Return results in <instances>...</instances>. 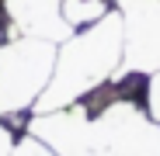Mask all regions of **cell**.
<instances>
[{
	"instance_id": "8",
	"label": "cell",
	"mask_w": 160,
	"mask_h": 156,
	"mask_svg": "<svg viewBox=\"0 0 160 156\" xmlns=\"http://www.w3.org/2000/svg\"><path fill=\"white\" fill-rule=\"evenodd\" d=\"M11 149H14V132L7 125H0V156H11Z\"/></svg>"
},
{
	"instance_id": "3",
	"label": "cell",
	"mask_w": 160,
	"mask_h": 156,
	"mask_svg": "<svg viewBox=\"0 0 160 156\" xmlns=\"http://www.w3.org/2000/svg\"><path fill=\"white\" fill-rule=\"evenodd\" d=\"M125 28V59L129 73H157L160 69V0H115Z\"/></svg>"
},
{
	"instance_id": "1",
	"label": "cell",
	"mask_w": 160,
	"mask_h": 156,
	"mask_svg": "<svg viewBox=\"0 0 160 156\" xmlns=\"http://www.w3.org/2000/svg\"><path fill=\"white\" fill-rule=\"evenodd\" d=\"M122 59H125V28H122V14L112 11L98 24H87V28L73 31L56 49L52 80L42 90V97L35 101L32 115L77 104L80 97H87L101 83H108L112 76H118Z\"/></svg>"
},
{
	"instance_id": "6",
	"label": "cell",
	"mask_w": 160,
	"mask_h": 156,
	"mask_svg": "<svg viewBox=\"0 0 160 156\" xmlns=\"http://www.w3.org/2000/svg\"><path fill=\"white\" fill-rule=\"evenodd\" d=\"M11 156H59V153H52L42 139H35L32 132H24L21 139H14V149H11Z\"/></svg>"
},
{
	"instance_id": "5",
	"label": "cell",
	"mask_w": 160,
	"mask_h": 156,
	"mask_svg": "<svg viewBox=\"0 0 160 156\" xmlns=\"http://www.w3.org/2000/svg\"><path fill=\"white\" fill-rule=\"evenodd\" d=\"M112 11H115V0H63V17L73 31L87 28V24H98Z\"/></svg>"
},
{
	"instance_id": "4",
	"label": "cell",
	"mask_w": 160,
	"mask_h": 156,
	"mask_svg": "<svg viewBox=\"0 0 160 156\" xmlns=\"http://www.w3.org/2000/svg\"><path fill=\"white\" fill-rule=\"evenodd\" d=\"M0 11L11 24V38L28 35L63 45L73 35V28L63 17V0H0Z\"/></svg>"
},
{
	"instance_id": "7",
	"label": "cell",
	"mask_w": 160,
	"mask_h": 156,
	"mask_svg": "<svg viewBox=\"0 0 160 156\" xmlns=\"http://www.w3.org/2000/svg\"><path fill=\"white\" fill-rule=\"evenodd\" d=\"M146 115L160 125V69L146 76Z\"/></svg>"
},
{
	"instance_id": "2",
	"label": "cell",
	"mask_w": 160,
	"mask_h": 156,
	"mask_svg": "<svg viewBox=\"0 0 160 156\" xmlns=\"http://www.w3.org/2000/svg\"><path fill=\"white\" fill-rule=\"evenodd\" d=\"M56 42L28 35L0 42V118H14L35 108L56 69Z\"/></svg>"
}]
</instances>
